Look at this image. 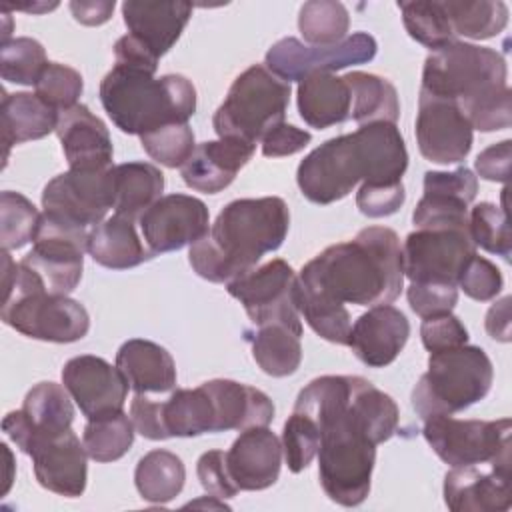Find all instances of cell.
<instances>
[{"label": "cell", "mask_w": 512, "mask_h": 512, "mask_svg": "<svg viewBox=\"0 0 512 512\" xmlns=\"http://www.w3.org/2000/svg\"><path fill=\"white\" fill-rule=\"evenodd\" d=\"M298 284L338 304H390L404 284L400 238L384 226L362 228L354 240L332 244L306 262Z\"/></svg>", "instance_id": "7a4b0ae2"}, {"label": "cell", "mask_w": 512, "mask_h": 512, "mask_svg": "<svg viewBox=\"0 0 512 512\" xmlns=\"http://www.w3.org/2000/svg\"><path fill=\"white\" fill-rule=\"evenodd\" d=\"M476 254L468 228H416L402 244V270L410 282L458 286V278Z\"/></svg>", "instance_id": "5bb4252c"}, {"label": "cell", "mask_w": 512, "mask_h": 512, "mask_svg": "<svg viewBox=\"0 0 512 512\" xmlns=\"http://www.w3.org/2000/svg\"><path fill=\"white\" fill-rule=\"evenodd\" d=\"M510 158H512V140H502L482 150L476 156L474 168L480 178L506 184L510 176Z\"/></svg>", "instance_id": "680465c9"}, {"label": "cell", "mask_w": 512, "mask_h": 512, "mask_svg": "<svg viewBox=\"0 0 512 512\" xmlns=\"http://www.w3.org/2000/svg\"><path fill=\"white\" fill-rule=\"evenodd\" d=\"M56 134L70 170L112 168V138L106 124L88 106L76 104L60 112Z\"/></svg>", "instance_id": "cb8c5ba5"}, {"label": "cell", "mask_w": 512, "mask_h": 512, "mask_svg": "<svg viewBox=\"0 0 512 512\" xmlns=\"http://www.w3.org/2000/svg\"><path fill=\"white\" fill-rule=\"evenodd\" d=\"M486 332L500 342H510V296L494 302L486 314Z\"/></svg>", "instance_id": "6125c7cd"}, {"label": "cell", "mask_w": 512, "mask_h": 512, "mask_svg": "<svg viewBox=\"0 0 512 512\" xmlns=\"http://www.w3.org/2000/svg\"><path fill=\"white\" fill-rule=\"evenodd\" d=\"M186 480V468L170 450H150L144 454L134 470V484L138 494L152 504H166L174 500Z\"/></svg>", "instance_id": "e575fe53"}, {"label": "cell", "mask_w": 512, "mask_h": 512, "mask_svg": "<svg viewBox=\"0 0 512 512\" xmlns=\"http://www.w3.org/2000/svg\"><path fill=\"white\" fill-rule=\"evenodd\" d=\"M290 210L278 196L240 198L226 204L214 224L190 246L192 270L208 282H230L256 268L260 258L282 246Z\"/></svg>", "instance_id": "277c9868"}, {"label": "cell", "mask_w": 512, "mask_h": 512, "mask_svg": "<svg viewBox=\"0 0 512 512\" xmlns=\"http://www.w3.org/2000/svg\"><path fill=\"white\" fill-rule=\"evenodd\" d=\"M82 88L84 82L78 70L60 62H48L34 84V94L54 110L64 112L78 104Z\"/></svg>", "instance_id": "7dc6e473"}, {"label": "cell", "mask_w": 512, "mask_h": 512, "mask_svg": "<svg viewBox=\"0 0 512 512\" xmlns=\"http://www.w3.org/2000/svg\"><path fill=\"white\" fill-rule=\"evenodd\" d=\"M114 214L138 220L164 190V174L148 162H126L112 166Z\"/></svg>", "instance_id": "1f68e13d"}, {"label": "cell", "mask_w": 512, "mask_h": 512, "mask_svg": "<svg viewBox=\"0 0 512 512\" xmlns=\"http://www.w3.org/2000/svg\"><path fill=\"white\" fill-rule=\"evenodd\" d=\"M142 238L152 254L192 246L210 230V214L200 198L168 194L138 218Z\"/></svg>", "instance_id": "2e32d148"}, {"label": "cell", "mask_w": 512, "mask_h": 512, "mask_svg": "<svg viewBox=\"0 0 512 512\" xmlns=\"http://www.w3.org/2000/svg\"><path fill=\"white\" fill-rule=\"evenodd\" d=\"M458 286L464 290L466 296L478 302H488L496 298L502 292L504 278L496 264H492L488 258L474 254L468 264L464 266Z\"/></svg>", "instance_id": "f907efd6"}, {"label": "cell", "mask_w": 512, "mask_h": 512, "mask_svg": "<svg viewBox=\"0 0 512 512\" xmlns=\"http://www.w3.org/2000/svg\"><path fill=\"white\" fill-rule=\"evenodd\" d=\"M74 420L72 396L56 382H40L24 396L22 408L2 420L4 434L22 448L32 436H50L70 430Z\"/></svg>", "instance_id": "ffe728a7"}, {"label": "cell", "mask_w": 512, "mask_h": 512, "mask_svg": "<svg viewBox=\"0 0 512 512\" xmlns=\"http://www.w3.org/2000/svg\"><path fill=\"white\" fill-rule=\"evenodd\" d=\"M508 68L500 52L454 40L430 52L422 68L420 92L450 100L472 130H504L512 122Z\"/></svg>", "instance_id": "5b68a950"}, {"label": "cell", "mask_w": 512, "mask_h": 512, "mask_svg": "<svg viewBox=\"0 0 512 512\" xmlns=\"http://www.w3.org/2000/svg\"><path fill=\"white\" fill-rule=\"evenodd\" d=\"M406 200L404 184H360L356 192V206L368 218H384L396 214Z\"/></svg>", "instance_id": "816d5d0a"}, {"label": "cell", "mask_w": 512, "mask_h": 512, "mask_svg": "<svg viewBox=\"0 0 512 512\" xmlns=\"http://www.w3.org/2000/svg\"><path fill=\"white\" fill-rule=\"evenodd\" d=\"M442 6L456 36L488 40L508 24V6L502 0H444Z\"/></svg>", "instance_id": "8d00e7d4"}, {"label": "cell", "mask_w": 512, "mask_h": 512, "mask_svg": "<svg viewBox=\"0 0 512 512\" xmlns=\"http://www.w3.org/2000/svg\"><path fill=\"white\" fill-rule=\"evenodd\" d=\"M0 318L28 338L56 344L82 340L90 330V316L80 302L48 292L4 300Z\"/></svg>", "instance_id": "7c38bea8"}, {"label": "cell", "mask_w": 512, "mask_h": 512, "mask_svg": "<svg viewBox=\"0 0 512 512\" xmlns=\"http://www.w3.org/2000/svg\"><path fill=\"white\" fill-rule=\"evenodd\" d=\"M468 202L442 192H424L412 212L416 228H468Z\"/></svg>", "instance_id": "c3c4849f"}, {"label": "cell", "mask_w": 512, "mask_h": 512, "mask_svg": "<svg viewBox=\"0 0 512 512\" xmlns=\"http://www.w3.org/2000/svg\"><path fill=\"white\" fill-rule=\"evenodd\" d=\"M114 58H116L118 66L138 68V70H146L150 74H156V68H158V58L132 34H126L116 40Z\"/></svg>", "instance_id": "91938a15"}, {"label": "cell", "mask_w": 512, "mask_h": 512, "mask_svg": "<svg viewBox=\"0 0 512 512\" xmlns=\"http://www.w3.org/2000/svg\"><path fill=\"white\" fill-rule=\"evenodd\" d=\"M196 474L202 484V488L220 500L236 496L240 490L230 478L228 466H226V452L222 450H208L198 458Z\"/></svg>", "instance_id": "db71d44e"}, {"label": "cell", "mask_w": 512, "mask_h": 512, "mask_svg": "<svg viewBox=\"0 0 512 512\" xmlns=\"http://www.w3.org/2000/svg\"><path fill=\"white\" fill-rule=\"evenodd\" d=\"M40 212L20 192L0 194V244L2 250H18L34 238Z\"/></svg>", "instance_id": "7bdbcfd3"}, {"label": "cell", "mask_w": 512, "mask_h": 512, "mask_svg": "<svg viewBox=\"0 0 512 512\" xmlns=\"http://www.w3.org/2000/svg\"><path fill=\"white\" fill-rule=\"evenodd\" d=\"M410 336L408 318L390 304L368 308L350 328L348 346L356 358L370 368L392 364Z\"/></svg>", "instance_id": "7402d4cb"}, {"label": "cell", "mask_w": 512, "mask_h": 512, "mask_svg": "<svg viewBox=\"0 0 512 512\" xmlns=\"http://www.w3.org/2000/svg\"><path fill=\"white\" fill-rule=\"evenodd\" d=\"M186 506H208V508H228L224 502H220V498H214V500H196V502H190Z\"/></svg>", "instance_id": "e7e4bbea"}, {"label": "cell", "mask_w": 512, "mask_h": 512, "mask_svg": "<svg viewBox=\"0 0 512 512\" xmlns=\"http://www.w3.org/2000/svg\"><path fill=\"white\" fill-rule=\"evenodd\" d=\"M320 430L318 478L340 506H358L370 492L376 438L368 422L358 376H320L306 384L294 404Z\"/></svg>", "instance_id": "6da1fadb"}, {"label": "cell", "mask_w": 512, "mask_h": 512, "mask_svg": "<svg viewBox=\"0 0 512 512\" xmlns=\"http://www.w3.org/2000/svg\"><path fill=\"white\" fill-rule=\"evenodd\" d=\"M88 236L86 228L42 212L32 238L34 246L20 264L32 272L44 292L68 296L82 278Z\"/></svg>", "instance_id": "30bf717a"}, {"label": "cell", "mask_w": 512, "mask_h": 512, "mask_svg": "<svg viewBox=\"0 0 512 512\" xmlns=\"http://www.w3.org/2000/svg\"><path fill=\"white\" fill-rule=\"evenodd\" d=\"M468 232L474 246L510 260L512 240L504 208L492 202L476 204L468 214Z\"/></svg>", "instance_id": "ee69618b"}, {"label": "cell", "mask_w": 512, "mask_h": 512, "mask_svg": "<svg viewBox=\"0 0 512 512\" xmlns=\"http://www.w3.org/2000/svg\"><path fill=\"white\" fill-rule=\"evenodd\" d=\"M140 144L152 160L166 168H182L196 148L194 132L188 126V122L168 124L154 132L142 134Z\"/></svg>", "instance_id": "f6af8a7d"}, {"label": "cell", "mask_w": 512, "mask_h": 512, "mask_svg": "<svg viewBox=\"0 0 512 512\" xmlns=\"http://www.w3.org/2000/svg\"><path fill=\"white\" fill-rule=\"evenodd\" d=\"M378 44L368 32H354L332 46H308L298 38H282L266 52L264 66L284 82H300L318 72H336L366 64L376 56Z\"/></svg>", "instance_id": "4fadbf2b"}, {"label": "cell", "mask_w": 512, "mask_h": 512, "mask_svg": "<svg viewBox=\"0 0 512 512\" xmlns=\"http://www.w3.org/2000/svg\"><path fill=\"white\" fill-rule=\"evenodd\" d=\"M280 442L288 470L298 474L306 470L318 454L320 430L310 416L294 410L292 416H288V420L284 422Z\"/></svg>", "instance_id": "bcb514c9"}, {"label": "cell", "mask_w": 512, "mask_h": 512, "mask_svg": "<svg viewBox=\"0 0 512 512\" xmlns=\"http://www.w3.org/2000/svg\"><path fill=\"white\" fill-rule=\"evenodd\" d=\"M312 140V134L306 130H300L292 124H278L266 136L262 142V154L266 158H280V156H292L300 150H304Z\"/></svg>", "instance_id": "6f0895ef"}, {"label": "cell", "mask_w": 512, "mask_h": 512, "mask_svg": "<svg viewBox=\"0 0 512 512\" xmlns=\"http://www.w3.org/2000/svg\"><path fill=\"white\" fill-rule=\"evenodd\" d=\"M162 416L170 438H190L214 432V406L202 384L194 390H174L170 398L162 402Z\"/></svg>", "instance_id": "d590c367"}, {"label": "cell", "mask_w": 512, "mask_h": 512, "mask_svg": "<svg viewBox=\"0 0 512 512\" xmlns=\"http://www.w3.org/2000/svg\"><path fill=\"white\" fill-rule=\"evenodd\" d=\"M32 458L38 484L58 496L76 498L86 490V448L70 430L50 436H32L22 448Z\"/></svg>", "instance_id": "d6986e66"}, {"label": "cell", "mask_w": 512, "mask_h": 512, "mask_svg": "<svg viewBox=\"0 0 512 512\" xmlns=\"http://www.w3.org/2000/svg\"><path fill=\"white\" fill-rule=\"evenodd\" d=\"M114 6V0H74L70 2V12L84 26H100L110 20Z\"/></svg>", "instance_id": "94428289"}, {"label": "cell", "mask_w": 512, "mask_h": 512, "mask_svg": "<svg viewBox=\"0 0 512 512\" xmlns=\"http://www.w3.org/2000/svg\"><path fill=\"white\" fill-rule=\"evenodd\" d=\"M112 206V168L68 170L52 178L42 190L44 212L80 228L100 224Z\"/></svg>", "instance_id": "9a60e30c"}, {"label": "cell", "mask_w": 512, "mask_h": 512, "mask_svg": "<svg viewBox=\"0 0 512 512\" xmlns=\"http://www.w3.org/2000/svg\"><path fill=\"white\" fill-rule=\"evenodd\" d=\"M130 420L134 430L148 440H166L170 438L164 426L162 402L148 398L146 394H136L130 404Z\"/></svg>", "instance_id": "9f6ffc18"}, {"label": "cell", "mask_w": 512, "mask_h": 512, "mask_svg": "<svg viewBox=\"0 0 512 512\" xmlns=\"http://www.w3.org/2000/svg\"><path fill=\"white\" fill-rule=\"evenodd\" d=\"M424 192H442L470 204L478 192V176L466 166L452 172L430 170L424 174Z\"/></svg>", "instance_id": "11a10c76"}, {"label": "cell", "mask_w": 512, "mask_h": 512, "mask_svg": "<svg viewBox=\"0 0 512 512\" xmlns=\"http://www.w3.org/2000/svg\"><path fill=\"white\" fill-rule=\"evenodd\" d=\"M296 306L304 316L308 326L324 340L340 346H348V336L352 328L350 312L344 304L332 302L324 296L312 294L296 284Z\"/></svg>", "instance_id": "60d3db41"}, {"label": "cell", "mask_w": 512, "mask_h": 512, "mask_svg": "<svg viewBox=\"0 0 512 512\" xmlns=\"http://www.w3.org/2000/svg\"><path fill=\"white\" fill-rule=\"evenodd\" d=\"M350 16L344 4L334 0H312L302 4L298 30L308 46H332L346 38Z\"/></svg>", "instance_id": "ab89813d"}, {"label": "cell", "mask_w": 512, "mask_h": 512, "mask_svg": "<svg viewBox=\"0 0 512 512\" xmlns=\"http://www.w3.org/2000/svg\"><path fill=\"white\" fill-rule=\"evenodd\" d=\"M134 424L128 414L118 412L112 416L88 420L82 434L86 454L96 462L120 460L134 442Z\"/></svg>", "instance_id": "f35d334b"}, {"label": "cell", "mask_w": 512, "mask_h": 512, "mask_svg": "<svg viewBox=\"0 0 512 512\" xmlns=\"http://www.w3.org/2000/svg\"><path fill=\"white\" fill-rule=\"evenodd\" d=\"M46 50L34 38H10L0 48V74L6 82L34 86L46 68Z\"/></svg>", "instance_id": "b9f144b4"}, {"label": "cell", "mask_w": 512, "mask_h": 512, "mask_svg": "<svg viewBox=\"0 0 512 512\" xmlns=\"http://www.w3.org/2000/svg\"><path fill=\"white\" fill-rule=\"evenodd\" d=\"M88 252L96 264L110 270H128L154 256L140 240L134 220L118 214L92 228L88 236Z\"/></svg>", "instance_id": "f546056e"}, {"label": "cell", "mask_w": 512, "mask_h": 512, "mask_svg": "<svg viewBox=\"0 0 512 512\" xmlns=\"http://www.w3.org/2000/svg\"><path fill=\"white\" fill-rule=\"evenodd\" d=\"M296 284L298 276L292 266L282 258H274L230 280L226 290L244 306L248 318L256 326L282 324L302 334Z\"/></svg>", "instance_id": "8fae6325"}, {"label": "cell", "mask_w": 512, "mask_h": 512, "mask_svg": "<svg viewBox=\"0 0 512 512\" xmlns=\"http://www.w3.org/2000/svg\"><path fill=\"white\" fill-rule=\"evenodd\" d=\"M58 4H44V2H36L32 6H16V10H26V12H32V14H40V12H48V10H54Z\"/></svg>", "instance_id": "be15d7a7"}, {"label": "cell", "mask_w": 512, "mask_h": 512, "mask_svg": "<svg viewBox=\"0 0 512 512\" xmlns=\"http://www.w3.org/2000/svg\"><path fill=\"white\" fill-rule=\"evenodd\" d=\"M62 384L88 420L122 412L130 388L118 366L92 354L70 358L62 368Z\"/></svg>", "instance_id": "ac0fdd59"}, {"label": "cell", "mask_w": 512, "mask_h": 512, "mask_svg": "<svg viewBox=\"0 0 512 512\" xmlns=\"http://www.w3.org/2000/svg\"><path fill=\"white\" fill-rule=\"evenodd\" d=\"M420 338L428 352H442L464 346L468 342V330L458 316L442 314L424 318L420 326Z\"/></svg>", "instance_id": "f5cc1de1"}, {"label": "cell", "mask_w": 512, "mask_h": 512, "mask_svg": "<svg viewBox=\"0 0 512 512\" xmlns=\"http://www.w3.org/2000/svg\"><path fill=\"white\" fill-rule=\"evenodd\" d=\"M2 140L6 144V156L10 146L40 140L50 132H56L60 112L48 106L40 96L30 92H4L2 106Z\"/></svg>", "instance_id": "4dcf8cb0"}, {"label": "cell", "mask_w": 512, "mask_h": 512, "mask_svg": "<svg viewBox=\"0 0 512 512\" xmlns=\"http://www.w3.org/2000/svg\"><path fill=\"white\" fill-rule=\"evenodd\" d=\"M214 406V432L246 430L268 426L274 418L272 400L258 388L226 378L208 380L202 384Z\"/></svg>", "instance_id": "4316f807"}, {"label": "cell", "mask_w": 512, "mask_h": 512, "mask_svg": "<svg viewBox=\"0 0 512 512\" xmlns=\"http://www.w3.org/2000/svg\"><path fill=\"white\" fill-rule=\"evenodd\" d=\"M100 102L126 134H148L168 124H186L196 112V88L180 74H154L118 66L100 82Z\"/></svg>", "instance_id": "8992f818"}, {"label": "cell", "mask_w": 512, "mask_h": 512, "mask_svg": "<svg viewBox=\"0 0 512 512\" xmlns=\"http://www.w3.org/2000/svg\"><path fill=\"white\" fill-rule=\"evenodd\" d=\"M296 96L300 118L316 130H324L350 118L352 90L344 76H334L330 72L310 74L298 82Z\"/></svg>", "instance_id": "f1b7e54d"}, {"label": "cell", "mask_w": 512, "mask_h": 512, "mask_svg": "<svg viewBox=\"0 0 512 512\" xmlns=\"http://www.w3.org/2000/svg\"><path fill=\"white\" fill-rule=\"evenodd\" d=\"M406 168L408 150L396 124L372 122L314 148L298 164L296 182L310 202L332 204L348 196L358 182H402Z\"/></svg>", "instance_id": "3957f363"}, {"label": "cell", "mask_w": 512, "mask_h": 512, "mask_svg": "<svg viewBox=\"0 0 512 512\" xmlns=\"http://www.w3.org/2000/svg\"><path fill=\"white\" fill-rule=\"evenodd\" d=\"M444 502L452 512H504L512 506L510 468L456 466L444 476Z\"/></svg>", "instance_id": "44dd1931"}, {"label": "cell", "mask_w": 512, "mask_h": 512, "mask_svg": "<svg viewBox=\"0 0 512 512\" xmlns=\"http://www.w3.org/2000/svg\"><path fill=\"white\" fill-rule=\"evenodd\" d=\"M402 12V22L410 38L418 44L430 48L432 52L448 46L456 40L448 14L442 2L436 0H416V2H398Z\"/></svg>", "instance_id": "74e56055"}, {"label": "cell", "mask_w": 512, "mask_h": 512, "mask_svg": "<svg viewBox=\"0 0 512 512\" xmlns=\"http://www.w3.org/2000/svg\"><path fill=\"white\" fill-rule=\"evenodd\" d=\"M256 146L234 140V138H218L196 144L192 156L180 168L182 180L188 188L216 194L230 186L240 172L252 158Z\"/></svg>", "instance_id": "d4e9b609"}, {"label": "cell", "mask_w": 512, "mask_h": 512, "mask_svg": "<svg viewBox=\"0 0 512 512\" xmlns=\"http://www.w3.org/2000/svg\"><path fill=\"white\" fill-rule=\"evenodd\" d=\"M510 418L458 420L432 416L424 420L422 434L436 456L456 466H502L510 468Z\"/></svg>", "instance_id": "9c48e42d"}, {"label": "cell", "mask_w": 512, "mask_h": 512, "mask_svg": "<svg viewBox=\"0 0 512 512\" xmlns=\"http://www.w3.org/2000/svg\"><path fill=\"white\" fill-rule=\"evenodd\" d=\"M116 366L136 394H160L176 386L174 358L156 342L126 340L116 352Z\"/></svg>", "instance_id": "83f0119b"}, {"label": "cell", "mask_w": 512, "mask_h": 512, "mask_svg": "<svg viewBox=\"0 0 512 512\" xmlns=\"http://www.w3.org/2000/svg\"><path fill=\"white\" fill-rule=\"evenodd\" d=\"M352 90V112L350 118L360 126L372 122L396 124L400 114V102L396 88L382 76L366 72L344 74Z\"/></svg>", "instance_id": "836d02e7"}, {"label": "cell", "mask_w": 512, "mask_h": 512, "mask_svg": "<svg viewBox=\"0 0 512 512\" xmlns=\"http://www.w3.org/2000/svg\"><path fill=\"white\" fill-rule=\"evenodd\" d=\"M466 116L450 100L420 92L416 142L420 154L436 164L462 162L472 148L474 134Z\"/></svg>", "instance_id": "e0dca14e"}, {"label": "cell", "mask_w": 512, "mask_h": 512, "mask_svg": "<svg viewBox=\"0 0 512 512\" xmlns=\"http://www.w3.org/2000/svg\"><path fill=\"white\" fill-rule=\"evenodd\" d=\"M288 104L290 84L264 64H254L236 76L224 102L214 112L212 126L218 138H234L256 146L266 132L284 122Z\"/></svg>", "instance_id": "ba28073f"}, {"label": "cell", "mask_w": 512, "mask_h": 512, "mask_svg": "<svg viewBox=\"0 0 512 512\" xmlns=\"http://www.w3.org/2000/svg\"><path fill=\"white\" fill-rule=\"evenodd\" d=\"M282 442L268 426H254L240 432L226 452V466L238 490H266L282 466Z\"/></svg>", "instance_id": "603a6c76"}, {"label": "cell", "mask_w": 512, "mask_h": 512, "mask_svg": "<svg viewBox=\"0 0 512 512\" xmlns=\"http://www.w3.org/2000/svg\"><path fill=\"white\" fill-rule=\"evenodd\" d=\"M244 336L252 346V358L268 376L284 378L298 370L302 362V334L282 324H266L246 330Z\"/></svg>", "instance_id": "d6a6232c"}, {"label": "cell", "mask_w": 512, "mask_h": 512, "mask_svg": "<svg viewBox=\"0 0 512 512\" xmlns=\"http://www.w3.org/2000/svg\"><path fill=\"white\" fill-rule=\"evenodd\" d=\"M410 308L424 320L450 314L458 302V286L442 282H410L406 290Z\"/></svg>", "instance_id": "681fc988"}, {"label": "cell", "mask_w": 512, "mask_h": 512, "mask_svg": "<svg viewBox=\"0 0 512 512\" xmlns=\"http://www.w3.org/2000/svg\"><path fill=\"white\" fill-rule=\"evenodd\" d=\"M492 378V362L480 346L430 352L428 370L412 390V408L422 420L452 416L484 400Z\"/></svg>", "instance_id": "52a82bcc"}, {"label": "cell", "mask_w": 512, "mask_h": 512, "mask_svg": "<svg viewBox=\"0 0 512 512\" xmlns=\"http://www.w3.org/2000/svg\"><path fill=\"white\" fill-rule=\"evenodd\" d=\"M192 16V6L186 2H138L122 4V18L136 40H140L158 60L180 38Z\"/></svg>", "instance_id": "484cf974"}]
</instances>
